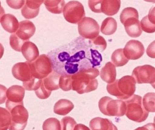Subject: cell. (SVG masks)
<instances>
[{"label":"cell","mask_w":155,"mask_h":130,"mask_svg":"<svg viewBox=\"0 0 155 130\" xmlns=\"http://www.w3.org/2000/svg\"><path fill=\"white\" fill-rule=\"evenodd\" d=\"M61 75L55 71H52L47 77L42 79L45 88L50 91L58 90L59 88V83Z\"/></svg>","instance_id":"obj_24"},{"label":"cell","mask_w":155,"mask_h":130,"mask_svg":"<svg viewBox=\"0 0 155 130\" xmlns=\"http://www.w3.org/2000/svg\"><path fill=\"white\" fill-rule=\"evenodd\" d=\"M11 122V116L8 110L0 107V130H7Z\"/></svg>","instance_id":"obj_28"},{"label":"cell","mask_w":155,"mask_h":130,"mask_svg":"<svg viewBox=\"0 0 155 130\" xmlns=\"http://www.w3.org/2000/svg\"><path fill=\"white\" fill-rule=\"evenodd\" d=\"M99 71L96 68L82 70L71 76V89L80 94L89 93L97 89L98 83L96 78Z\"/></svg>","instance_id":"obj_2"},{"label":"cell","mask_w":155,"mask_h":130,"mask_svg":"<svg viewBox=\"0 0 155 130\" xmlns=\"http://www.w3.org/2000/svg\"><path fill=\"white\" fill-rule=\"evenodd\" d=\"M111 60L112 64L117 67L123 66L129 61L128 59L124 55L122 49H119L114 51L111 55Z\"/></svg>","instance_id":"obj_27"},{"label":"cell","mask_w":155,"mask_h":130,"mask_svg":"<svg viewBox=\"0 0 155 130\" xmlns=\"http://www.w3.org/2000/svg\"><path fill=\"white\" fill-rule=\"evenodd\" d=\"M74 107V104L71 101L68 99H61L58 101L54 105V112L59 115L65 116L71 112Z\"/></svg>","instance_id":"obj_23"},{"label":"cell","mask_w":155,"mask_h":130,"mask_svg":"<svg viewBox=\"0 0 155 130\" xmlns=\"http://www.w3.org/2000/svg\"><path fill=\"white\" fill-rule=\"evenodd\" d=\"M43 130H61L60 121L56 118H50L44 121Z\"/></svg>","instance_id":"obj_31"},{"label":"cell","mask_w":155,"mask_h":130,"mask_svg":"<svg viewBox=\"0 0 155 130\" xmlns=\"http://www.w3.org/2000/svg\"><path fill=\"white\" fill-rule=\"evenodd\" d=\"M25 89L21 86L13 85L7 90L6 106L8 110L17 105L23 104Z\"/></svg>","instance_id":"obj_11"},{"label":"cell","mask_w":155,"mask_h":130,"mask_svg":"<svg viewBox=\"0 0 155 130\" xmlns=\"http://www.w3.org/2000/svg\"><path fill=\"white\" fill-rule=\"evenodd\" d=\"M131 17L139 18L138 12L135 8H127L124 9L120 15V21L122 24L128 18Z\"/></svg>","instance_id":"obj_32"},{"label":"cell","mask_w":155,"mask_h":130,"mask_svg":"<svg viewBox=\"0 0 155 130\" xmlns=\"http://www.w3.org/2000/svg\"><path fill=\"white\" fill-rule=\"evenodd\" d=\"M36 95L40 99H45L48 98L51 94V91L47 90L43 84L42 79L39 85L35 90Z\"/></svg>","instance_id":"obj_35"},{"label":"cell","mask_w":155,"mask_h":130,"mask_svg":"<svg viewBox=\"0 0 155 130\" xmlns=\"http://www.w3.org/2000/svg\"><path fill=\"white\" fill-rule=\"evenodd\" d=\"M7 87L0 84V104L4 103L7 99Z\"/></svg>","instance_id":"obj_40"},{"label":"cell","mask_w":155,"mask_h":130,"mask_svg":"<svg viewBox=\"0 0 155 130\" xmlns=\"http://www.w3.org/2000/svg\"><path fill=\"white\" fill-rule=\"evenodd\" d=\"M8 110L11 116L9 130H24L28 123L29 114L23 104L17 105Z\"/></svg>","instance_id":"obj_7"},{"label":"cell","mask_w":155,"mask_h":130,"mask_svg":"<svg viewBox=\"0 0 155 130\" xmlns=\"http://www.w3.org/2000/svg\"><path fill=\"white\" fill-rule=\"evenodd\" d=\"M89 126L91 130H118L111 121L99 117L92 119L90 122Z\"/></svg>","instance_id":"obj_17"},{"label":"cell","mask_w":155,"mask_h":130,"mask_svg":"<svg viewBox=\"0 0 155 130\" xmlns=\"http://www.w3.org/2000/svg\"><path fill=\"white\" fill-rule=\"evenodd\" d=\"M142 30L148 33H153L155 31V8L150 10L147 16L143 18L140 22Z\"/></svg>","instance_id":"obj_20"},{"label":"cell","mask_w":155,"mask_h":130,"mask_svg":"<svg viewBox=\"0 0 155 130\" xmlns=\"http://www.w3.org/2000/svg\"><path fill=\"white\" fill-rule=\"evenodd\" d=\"M4 53V48L3 46L0 43V59L3 56Z\"/></svg>","instance_id":"obj_45"},{"label":"cell","mask_w":155,"mask_h":130,"mask_svg":"<svg viewBox=\"0 0 155 130\" xmlns=\"http://www.w3.org/2000/svg\"><path fill=\"white\" fill-rule=\"evenodd\" d=\"M21 52L26 60L30 63L35 61L39 55L37 46L34 43L28 41L25 42L22 45Z\"/></svg>","instance_id":"obj_18"},{"label":"cell","mask_w":155,"mask_h":130,"mask_svg":"<svg viewBox=\"0 0 155 130\" xmlns=\"http://www.w3.org/2000/svg\"><path fill=\"white\" fill-rule=\"evenodd\" d=\"M44 1H27L21 9V14L27 19L34 18L38 15L40 7Z\"/></svg>","instance_id":"obj_15"},{"label":"cell","mask_w":155,"mask_h":130,"mask_svg":"<svg viewBox=\"0 0 155 130\" xmlns=\"http://www.w3.org/2000/svg\"><path fill=\"white\" fill-rule=\"evenodd\" d=\"M5 11L3 8L1 6V3L0 2V20L3 15H5Z\"/></svg>","instance_id":"obj_44"},{"label":"cell","mask_w":155,"mask_h":130,"mask_svg":"<svg viewBox=\"0 0 155 130\" xmlns=\"http://www.w3.org/2000/svg\"><path fill=\"white\" fill-rule=\"evenodd\" d=\"M101 112L108 116H122L125 114L126 105L122 100H113L109 97H104L99 101Z\"/></svg>","instance_id":"obj_5"},{"label":"cell","mask_w":155,"mask_h":130,"mask_svg":"<svg viewBox=\"0 0 155 130\" xmlns=\"http://www.w3.org/2000/svg\"><path fill=\"white\" fill-rule=\"evenodd\" d=\"M134 130H155V125L153 123H150L141 127H138Z\"/></svg>","instance_id":"obj_42"},{"label":"cell","mask_w":155,"mask_h":130,"mask_svg":"<svg viewBox=\"0 0 155 130\" xmlns=\"http://www.w3.org/2000/svg\"><path fill=\"white\" fill-rule=\"evenodd\" d=\"M25 42L19 38L16 34H12L10 37V44L11 46L14 50L18 52L21 51V47Z\"/></svg>","instance_id":"obj_34"},{"label":"cell","mask_w":155,"mask_h":130,"mask_svg":"<svg viewBox=\"0 0 155 130\" xmlns=\"http://www.w3.org/2000/svg\"><path fill=\"white\" fill-rule=\"evenodd\" d=\"M41 80L42 79H36L33 77L30 81L23 82V87L25 89L28 91H35L40 84Z\"/></svg>","instance_id":"obj_37"},{"label":"cell","mask_w":155,"mask_h":130,"mask_svg":"<svg viewBox=\"0 0 155 130\" xmlns=\"http://www.w3.org/2000/svg\"><path fill=\"white\" fill-rule=\"evenodd\" d=\"M12 74L14 78L23 82L32 79L30 62L18 63L15 64L12 68Z\"/></svg>","instance_id":"obj_13"},{"label":"cell","mask_w":155,"mask_h":130,"mask_svg":"<svg viewBox=\"0 0 155 130\" xmlns=\"http://www.w3.org/2000/svg\"><path fill=\"white\" fill-rule=\"evenodd\" d=\"M72 77L70 75H61L59 83V88L64 91H68L71 89Z\"/></svg>","instance_id":"obj_33"},{"label":"cell","mask_w":155,"mask_h":130,"mask_svg":"<svg viewBox=\"0 0 155 130\" xmlns=\"http://www.w3.org/2000/svg\"><path fill=\"white\" fill-rule=\"evenodd\" d=\"M80 35L85 39L92 40L99 36L100 26L92 18L85 17L78 23Z\"/></svg>","instance_id":"obj_9"},{"label":"cell","mask_w":155,"mask_h":130,"mask_svg":"<svg viewBox=\"0 0 155 130\" xmlns=\"http://www.w3.org/2000/svg\"><path fill=\"white\" fill-rule=\"evenodd\" d=\"M117 71L116 67L111 62H109L101 68L100 77L101 79L108 84L113 83L116 80Z\"/></svg>","instance_id":"obj_21"},{"label":"cell","mask_w":155,"mask_h":130,"mask_svg":"<svg viewBox=\"0 0 155 130\" xmlns=\"http://www.w3.org/2000/svg\"><path fill=\"white\" fill-rule=\"evenodd\" d=\"M46 8L53 14H59L62 13L65 6V1H44Z\"/></svg>","instance_id":"obj_26"},{"label":"cell","mask_w":155,"mask_h":130,"mask_svg":"<svg viewBox=\"0 0 155 130\" xmlns=\"http://www.w3.org/2000/svg\"><path fill=\"white\" fill-rule=\"evenodd\" d=\"M136 82L131 76H125L113 83L107 85L109 94L120 100H125L131 97L136 91Z\"/></svg>","instance_id":"obj_3"},{"label":"cell","mask_w":155,"mask_h":130,"mask_svg":"<svg viewBox=\"0 0 155 130\" xmlns=\"http://www.w3.org/2000/svg\"><path fill=\"white\" fill-rule=\"evenodd\" d=\"M35 31L34 24L31 21L26 20L20 22L18 29L15 34L19 38L27 42L34 35Z\"/></svg>","instance_id":"obj_14"},{"label":"cell","mask_w":155,"mask_h":130,"mask_svg":"<svg viewBox=\"0 0 155 130\" xmlns=\"http://www.w3.org/2000/svg\"><path fill=\"white\" fill-rule=\"evenodd\" d=\"M147 55L150 57L155 58V41H153L149 46L148 47L147 49Z\"/></svg>","instance_id":"obj_41"},{"label":"cell","mask_w":155,"mask_h":130,"mask_svg":"<svg viewBox=\"0 0 155 130\" xmlns=\"http://www.w3.org/2000/svg\"><path fill=\"white\" fill-rule=\"evenodd\" d=\"M124 102L126 105L125 114L130 120L140 123L144 122L147 119L149 112L143 107L141 97L133 94Z\"/></svg>","instance_id":"obj_4"},{"label":"cell","mask_w":155,"mask_h":130,"mask_svg":"<svg viewBox=\"0 0 155 130\" xmlns=\"http://www.w3.org/2000/svg\"><path fill=\"white\" fill-rule=\"evenodd\" d=\"M138 84H153L155 82V68L150 65H144L134 68L132 76Z\"/></svg>","instance_id":"obj_10"},{"label":"cell","mask_w":155,"mask_h":130,"mask_svg":"<svg viewBox=\"0 0 155 130\" xmlns=\"http://www.w3.org/2000/svg\"><path fill=\"white\" fill-rule=\"evenodd\" d=\"M122 24L125 27L127 34L131 37H138L142 34V30L139 18L131 17L127 19Z\"/></svg>","instance_id":"obj_16"},{"label":"cell","mask_w":155,"mask_h":130,"mask_svg":"<svg viewBox=\"0 0 155 130\" xmlns=\"http://www.w3.org/2000/svg\"><path fill=\"white\" fill-rule=\"evenodd\" d=\"M48 56L52 68L60 75L72 76L82 70L100 66L102 57L81 36L51 50Z\"/></svg>","instance_id":"obj_1"},{"label":"cell","mask_w":155,"mask_h":130,"mask_svg":"<svg viewBox=\"0 0 155 130\" xmlns=\"http://www.w3.org/2000/svg\"><path fill=\"white\" fill-rule=\"evenodd\" d=\"M88 42L92 48L98 51L103 52L107 48V42L105 39L101 36H98L94 39L89 40Z\"/></svg>","instance_id":"obj_30"},{"label":"cell","mask_w":155,"mask_h":130,"mask_svg":"<svg viewBox=\"0 0 155 130\" xmlns=\"http://www.w3.org/2000/svg\"><path fill=\"white\" fill-rule=\"evenodd\" d=\"M0 22L3 29L10 33H15L19 28L18 21L17 18L12 14L3 15L1 19Z\"/></svg>","instance_id":"obj_19"},{"label":"cell","mask_w":155,"mask_h":130,"mask_svg":"<svg viewBox=\"0 0 155 130\" xmlns=\"http://www.w3.org/2000/svg\"><path fill=\"white\" fill-rule=\"evenodd\" d=\"M31 74L34 78L44 79L53 71L50 59L45 54L41 55L35 61L30 63Z\"/></svg>","instance_id":"obj_6"},{"label":"cell","mask_w":155,"mask_h":130,"mask_svg":"<svg viewBox=\"0 0 155 130\" xmlns=\"http://www.w3.org/2000/svg\"><path fill=\"white\" fill-rule=\"evenodd\" d=\"M62 130H74L77 125V122L70 116H66L61 120Z\"/></svg>","instance_id":"obj_36"},{"label":"cell","mask_w":155,"mask_h":130,"mask_svg":"<svg viewBox=\"0 0 155 130\" xmlns=\"http://www.w3.org/2000/svg\"><path fill=\"white\" fill-rule=\"evenodd\" d=\"M25 1H7L8 5L14 9L21 8L25 3Z\"/></svg>","instance_id":"obj_39"},{"label":"cell","mask_w":155,"mask_h":130,"mask_svg":"<svg viewBox=\"0 0 155 130\" xmlns=\"http://www.w3.org/2000/svg\"><path fill=\"white\" fill-rule=\"evenodd\" d=\"M102 0L89 1L88 6L90 9L95 13H101V5Z\"/></svg>","instance_id":"obj_38"},{"label":"cell","mask_w":155,"mask_h":130,"mask_svg":"<svg viewBox=\"0 0 155 130\" xmlns=\"http://www.w3.org/2000/svg\"><path fill=\"white\" fill-rule=\"evenodd\" d=\"M121 2L119 0L102 1L101 5V12L109 16L116 15L118 12L120 7Z\"/></svg>","instance_id":"obj_22"},{"label":"cell","mask_w":155,"mask_h":130,"mask_svg":"<svg viewBox=\"0 0 155 130\" xmlns=\"http://www.w3.org/2000/svg\"><path fill=\"white\" fill-rule=\"evenodd\" d=\"M155 94L154 93H148L145 95L142 101V105L145 110L148 112L154 113Z\"/></svg>","instance_id":"obj_29"},{"label":"cell","mask_w":155,"mask_h":130,"mask_svg":"<svg viewBox=\"0 0 155 130\" xmlns=\"http://www.w3.org/2000/svg\"><path fill=\"white\" fill-rule=\"evenodd\" d=\"M117 24L112 17H107L104 20L101 24V30L102 34L110 36L115 33L117 30Z\"/></svg>","instance_id":"obj_25"},{"label":"cell","mask_w":155,"mask_h":130,"mask_svg":"<svg viewBox=\"0 0 155 130\" xmlns=\"http://www.w3.org/2000/svg\"><path fill=\"white\" fill-rule=\"evenodd\" d=\"M62 12L65 20L72 24H78L85 17L84 7L77 1H72L67 3L63 8Z\"/></svg>","instance_id":"obj_8"},{"label":"cell","mask_w":155,"mask_h":130,"mask_svg":"<svg viewBox=\"0 0 155 130\" xmlns=\"http://www.w3.org/2000/svg\"><path fill=\"white\" fill-rule=\"evenodd\" d=\"M74 130H91L87 126L82 124H79L74 127Z\"/></svg>","instance_id":"obj_43"},{"label":"cell","mask_w":155,"mask_h":130,"mask_svg":"<svg viewBox=\"0 0 155 130\" xmlns=\"http://www.w3.org/2000/svg\"><path fill=\"white\" fill-rule=\"evenodd\" d=\"M124 55L128 60H137L144 55L145 48L141 42L138 40L129 41L123 49Z\"/></svg>","instance_id":"obj_12"}]
</instances>
